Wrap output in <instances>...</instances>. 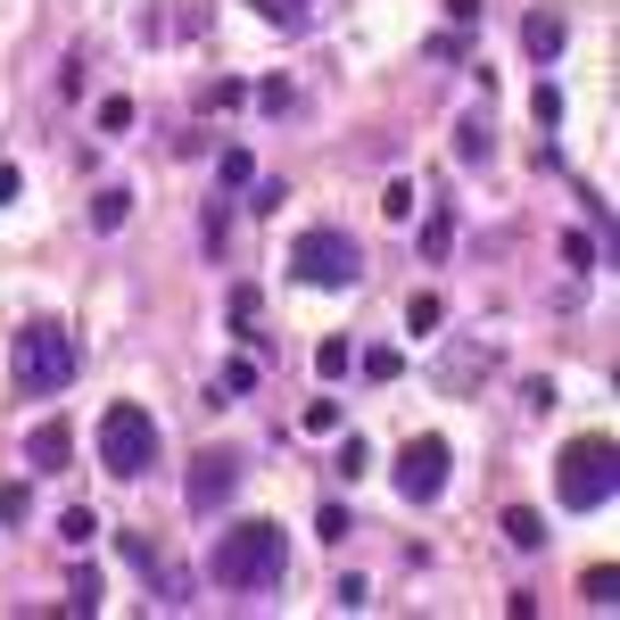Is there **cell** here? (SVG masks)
I'll list each match as a JSON object with an SVG mask.
<instances>
[{
  "instance_id": "6da1fadb",
  "label": "cell",
  "mask_w": 620,
  "mask_h": 620,
  "mask_svg": "<svg viewBox=\"0 0 620 620\" xmlns=\"http://www.w3.org/2000/svg\"><path fill=\"white\" fill-rule=\"evenodd\" d=\"M207 571H215V587H232V596H273L290 571V529L282 522H232L224 538H215V554H207Z\"/></svg>"
},
{
  "instance_id": "7a4b0ae2",
  "label": "cell",
  "mask_w": 620,
  "mask_h": 620,
  "mask_svg": "<svg viewBox=\"0 0 620 620\" xmlns=\"http://www.w3.org/2000/svg\"><path fill=\"white\" fill-rule=\"evenodd\" d=\"M612 489H620V447L612 438H571L554 455V505L596 513V505H612Z\"/></svg>"
},
{
  "instance_id": "3957f363",
  "label": "cell",
  "mask_w": 620,
  "mask_h": 620,
  "mask_svg": "<svg viewBox=\"0 0 620 620\" xmlns=\"http://www.w3.org/2000/svg\"><path fill=\"white\" fill-rule=\"evenodd\" d=\"M290 282H306V290H356V282H364L356 232H339V224L299 232V241H290Z\"/></svg>"
},
{
  "instance_id": "277c9868",
  "label": "cell",
  "mask_w": 620,
  "mask_h": 620,
  "mask_svg": "<svg viewBox=\"0 0 620 620\" xmlns=\"http://www.w3.org/2000/svg\"><path fill=\"white\" fill-rule=\"evenodd\" d=\"M67 381H75V331L50 323V315L25 323V331H17V389L25 397H58Z\"/></svg>"
},
{
  "instance_id": "5b68a950",
  "label": "cell",
  "mask_w": 620,
  "mask_h": 620,
  "mask_svg": "<svg viewBox=\"0 0 620 620\" xmlns=\"http://www.w3.org/2000/svg\"><path fill=\"white\" fill-rule=\"evenodd\" d=\"M100 464H108V480H141L157 464V413L150 406H108L100 413Z\"/></svg>"
},
{
  "instance_id": "8992f818",
  "label": "cell",
  "mask_w": 620,
  "mask_h": 620,
  "mask_svg": "<svg viewBox=\"0 0 620 620\" xmlns=\"http://www.w3.org/2000/svg\"><path fill=\"white\" fill-rule=\"evenodd\" d=\"M447 471H455V447L422 431V438H406V447H397V471H389V480H397V496H406V505H431V496L447 489Z\"/></svg>"
},
{
  "instance_id": "52a82bcc",
  "label": "cell",
  "mask_w": 620,
  "mask_h": 620,
  "mask_svg": "<svg viewBox=\"0 0 620 620\" xmlns=\"http://www.w3.org/2000/svg\"><path fill=\"white\" fill-rule=\"evenodd\" d=\"M232 489H241V455H232V447H207L199 464H190V513H215Z\"/></svg>"
},
{
  "instance_id": "ba28073f",
  "label": "cell",
  "mask_w": 620,
  "mask_h": 620,
  "mask_svg": "<svg viewBox=\"0 0 620 620\" xmlns=\"http://www.w3.org/2000/svg\"><path fill=\"white\" fill-rule=\"evenodd\" d=\"M67 455H75V431H67V422L50 413V422L25 438V464H34V471H67Z\"/></svg>"
},
{
  "instance_id": "9c48e42d",
  "label": "cell",
  "mask_w": 620,
  "mask_h": 620,
  "mask_svg": "<svg viewBox=\"0 0 620 620\" xmlns=\"http://www.w3.org/2000/svg\"><path fill=\"white\" fill-rule=\"evenodd\" d=\"M563 42H571L563 9H529V25H522V50L529 58H563Z\"/></svg>"
},
{
  "instance_id": "30bf717a",
  "label": "cell",
  "mask_w": 620,
  "mask_h": 620,
  "mask_svg": "<svg viewBox=\"0 0 620 620\" xmlns=\"http://www.w3.org/2000/svg\"><path fill=\"white\" fill-rule=\"evenodd\" d=\"M455 157H464V166H489V157H496V132L480 125V116H464V125H455Z\"/></svg>"
},
{
  "instance_id": "8fae6325",
  "label": "cell",
  "mask_w": 620,
  "mask_h": 620,
  "mask_svg": "<svg viewBox=\"0 0 620 620\" xmlns=\"http://www.w3.org/2000/svg\"><path fill=\"white\" fill-rule=\"evenodd\" d=\"M505 538L522 546V554H538V546H546V513H529V505H505Z\"/></svg>"
},
{
  "instance_id": "7c38bea8",
  "label": "cell",
  "mask_w": 620,
  "mask_h": 620,
  "mask_svg": "<svg viewBox=\"0 0 620 620\" xmlns=\"http://www.w3.org/2000/svg\"><path fill=\"white\" fill-rule=\"evenodd\" d=\"M248 9H257L265 25H282V34H299V25L315 17V0H248Z\"/></svg>"
},
{
  "instance_id": "4fadbf2b",
  "label": "cell",
  "mask_w": 620,
  "mask_h": 620,
  "mask_svg": "<svg viewBox=\"0 0 620 620\" xmlns=\"http://www.w3.org/2000/svg\"><path fill=\"white\" fill-rule=\"evenodd\" d=\"M215 183H224V190H248V183H257V157H248L241 141H232V150L215 157Z\"/></svg>"
},
{
  "instance_id": "5bb4252c",
  "label": "cell",
  "mask_w": 620,
  "mask_h": 620,
  "mask_svg": "<svg viewBox=\"0 0 620 620\" xmlns=\"http://www.w3.org/2000/svg\"><path fill=\"white\" fill-rule=\"evenodd\" d=\"M125 215H132V190H100L92 199V232H125Z\"/></svg>"
},
{
  "instance_id": "9a60e30c",
  "label": "cell",
  "mask_w": 620,
  "mask_h": 620,
  "mask_svg": "<svg viewBox=\"0 0 620 620\" xmlns=\"http://www.w3.org/2000/svg\"><path fill=\"white\" fill-rule=\"evenodd\" d=\"M257 323H265V290H232V331H248V339H257Z\"/></svg>"
},
{
  "instance_id": "2e32d148",
  "label": "cell",
  "mask_w": 620,
  "mask_h": 620,
  "mask_svg": "<svg viewBox=\"0 0 620 620\" xmlns=\"http://www.w3.org/2000/svg\"><path fill=\"white\" fill-rule=\"evenodd\" d=\"M580 587H587V604H596V612H612V604H620V571H612V563H596Z\"/></svg>"
},
{
  "instance_id": "e0dca14e",
  "label": "cell",
  "mask_w": 620,
  "mask_h": 620,
  "mask_svg": "<svg viewBox=\"0 0 620 620\" xmlns=\"http://www.w3.org/2000/svg\"><path fill=\"white\" fill-rule=\"evenodd\" d=\"M207 257H224V241H232V199H207Z\"/></svg>"
},
{
  "instance_id": "ac0fdd59",
  "label": "cell",
  "mask_w": 620,
  "mask_h": 620,
  "mask_svg": "<svg viewBox=\"0 0 620 620\" xmlns=\"http://www.w3.org/2000/svg\"><path fill=\"white\" fill-rule=\"evenodd\" d=\"M0 522H9V529L34 522V489H25V480H9V489H0Z\"/></svg>"
},
{
  "instance_id": "d6986e66",
  "label": "cell",
  "mask_w": 620,
  "mask_h": 620,
  "mask_svg": "<svg viewBox=\"0 0 620 620\" xmlns=\"http://www.w3.org/2000/svg\"><path fill=\"white\" fill-rule=\"evenodd\" d=\"M438 315H447V306H438L431 290H422V299L406 306V331H413V339H438Z\"/></svg>"
},
{
  "instance_id": "ffe728a7",
  "label": "cell",
  "mask_w": 620,
  "mask_h": 620,
  "mask_svg": "<svg viewBox=\"0 0 620 620\" xmlns=\"http://www.w3.org/2000/svg\"><path fill=\"white\" fill-rule=\"evenodd\" d=\"M58 538H67V546H92V538H100L92 505H67V513H58Z\"/></svg>"
},
{
  "instance_id": "44dd1931",
  "label": "cell",
  "mask_w": 620,
  "mask_h": 620,
  "mask_svg": "<svg viewBox=\"0 0 620 620\" xmlns=\"http://www.w3.org/2000/svg\"><path fill=\"white\" fill-rule=\"evenodd\" d=\"M447 248H455V215H447V207H438V215H431V224H422V257H447Z\"/></svg>"
},
{
  "instance_id": "7402d4cb",
  "label": "cell",
  "mask_w": 620,
  "mask_h": 620,
  "mask_svg": "<svg viewBox=\"0 0 620 620\" xmlns=\"http://www.w3.org/2000/svg\"><path fill=\"white\" fill-rule=\"evenodd\" d=\"M315 538H323V546H348V538H356V522H348V505H323V513H315Z\"/></svg>"
},
{
  "instance_id": "603a6c76",
  "label": "cell",
  "mask_w": 620,
  "mask_h": 620,
  "mask_svg": "<svg viewBox=\"0 0 620 620\" xmlns=\"http://www.w3.org/2000/svg\"><path fill=\"white\" fill-rule=\"evenodd\" d=\"M348 364H356V348H348V339H323V348H315V373H323V381H339Z\"/></svg>"
},
{
  "instance_id": "cb8c5ba5",
  "label": "cell",
  "mask_w": 620,
  "mask_h": 620,
  "mask_svg": "<svg viewBox=\"0 0 620 620\" xmlns=\"http://www.w3.org/2000/svg\"><path fill=\"white\" fill-rule=\"evenodd\" d=\"M364 381H397V373H406V356H397V348H364Z\"/></svg>"
},
{
  "instance_id": "d4e9b609",
  "label": "cell",
  "mask_w": 620,
  "mask_h": 620,
  "mask_svg": "<svg viewBox=\"0 0 620 620\" xmlns=\"http://www.w3.org/2000/svg\"><path fill=\"white\" fill-rule=\"evenodd\" d=\"M248 389H257V364L232 356V364H224V381H215V397H248Z\"/></svg>"
},
{
  "instance_id": "484cf974",
  "label": "cell",
  "mask_w": 620,
  "mask_h": 620,
  "mask_svg": "<svg viewBox=\"0 0 620 620\" xmlns=\"http://www.w3.org/2000/svg\"><path fill=\"white\" fill-rule=\"evenodd\" d=\"M364 471H373V447L364 438H339V480H364Z\"/></svg>"
},
{
  "instance_id": "4316f807",
  "label": "cell",
  "mask_w": 620,
  "mask_h": 620,
  "mask_svg": "<svg viewBox=\"0 0 620 620\" xmlns=\"http://www.w3.org/2000/svg\"><path fill=\"white\" fill-rule=\"evenodd\" d=\"M339 431V406L331 397H306V438H331Z\"/></svg>"
},
{
  "instance_id": "83f0119b",
  "label": "cell",
  "mask_w": 620,
  "mask_h": 620,
  "mask_svg": "<svg viewBox=\"0 0 620 620\" xmlns=\"http://www.w3.org/2000/svg\"><path fill=\"white\" fill-rule=\"evenodd\" d=\"M563 265L571 273H596V241H587V232H563Z\"/></svg>"
},
{
  "instance_id": "f1b7e54d",
  "label": "cell",
  "mask_w": 620,
  "mask_h": 620,
  "mask_svg": "<svg viewBox=\"0 0 620 620\" xmlns=\"http://www.w3.org/2000/svg\"><path fill=\"white\" fill-rule=\"evenodd\" d=\"M67 612H100V571H75V587H67Z\"/></svg>"
},
{
  "instance_id": "f546056e",
  "label": "cell",
  "mask_w": 620,
  "mask_h": 620,
  "mask_svg": "<svg viewBox=\"0 0 620 620\" xmlns=\"http://www.w3.org/2000/svg\"><path fill=\"white\" fill-rule=\"evenodd\" d=\"M529 116H538V125H563V92H554V83H538V92H529Z\"/></svg>"
},
{
  "instance_id": "4dcf8cb0",
  "label": "cell",
  "mask_w": 620,
  "mask_h": 620,
  "mask_svg": "<svg viewBox=\"0 0 620 620\" xmlns=\"http://www.w3.org/2000/svg\"><path fill=\"white\" fill-rule=\"evenodd\" d=\"M381 215H389V224H406V215H413V183H389V190H381Z\"/></svg>"
},
{
  "instance_id": "1f68e13d",
  "label": "cell",
  "mask_w": 620,
  "mask_h": 620,
  "mask_svg": "<svg viewBox=\"0 0 620 620\" xmlns=\"http://www.w3.org/2000/svg\"><path fill=\"white\" fill-rule=\"evenodd\" d=\"M125 125H132V100L108 92V100H100V132H125Z\"/></svg>"
},
{
  "instance_id": "d6a6232c",
  "label": "cell",
  "mask_w": 620,
  "mask_h": 620,
  "mask_svg": "<svg viewBox=\"0 0 620 620\" xmlns=\"http://www.w3.org/2000/svg\"><path fill=\"white\" fill-rule=\"evenodd\" d=\"M447 17L455 25H480V0H447Z\"/></svg>"
},
{
  "instance_id": "836d02e7",
  "label": "cell",
  "mask_w": 620,
  "mask_h": 620,
  "mask_svg": "<svg viewBox=\"0 0 620 620\" xmlns=\"http://www.w3.org/2000/svg\"><path fill=\"white\" fill-rule=\"evenodd\" d=\"M17 190H25V174H17V166H0V199H17Z\"/></svg>"
}]
</instances>
